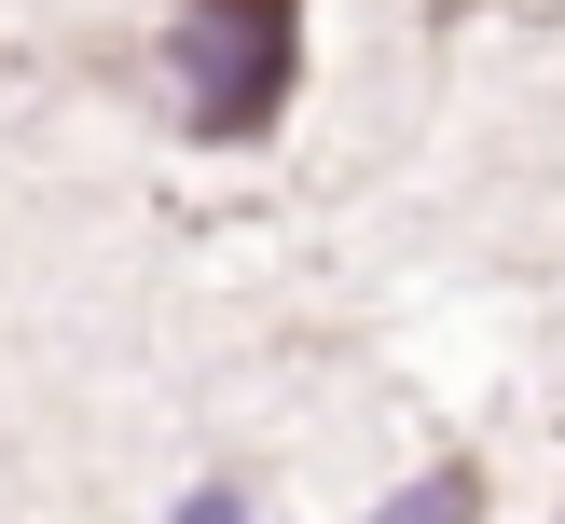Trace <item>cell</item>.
Instances as JSON below:
<instances>
[{
    "label": "cell",
    "mask_w": 565,
    "mask_h": 524,
    "mask_svg": "<svg viewBox=\"0 0 565 524\" xmlns=\"http://www.w3.org/2000/svg\"><path fill=\"white\" fill-rule=\"evenodd\" d=\"M166 69H180V125L248 152L303 83V0H180L166 14Z\"/></svg>",
    "instance_id": "6da1fadb"
}]
</instances>
